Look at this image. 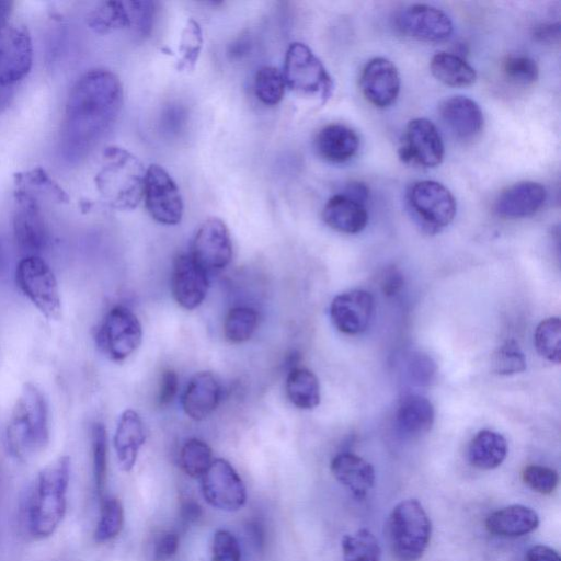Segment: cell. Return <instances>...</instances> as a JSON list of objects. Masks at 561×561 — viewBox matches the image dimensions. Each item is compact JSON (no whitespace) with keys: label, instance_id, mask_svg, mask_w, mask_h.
I'll list each match as a JSON object with an SVG mask.
<instances>
[{"label":"cell","instance_id":"obj_2","mask_svg":"<svg viewBox=\"0 0 561 561\" xmlns=\"http://www.w3.org/2000/svg\"><path fill=\"white\" fill-rule=\"evenodd\" d=\"M70 481V458L60 456L35 477L22 504L23 526L33 539L51 536L67 511V490Z\"/></svg>","mask_w":561,"mask_h":561},{"label":"cell","instance_id":"obj_38","mask_svg":"<svg viewBox=\"0 0 561 561\" xmlns=\"http://www.w3.org/2000/svg\"><path fill=\"white\" fill-rule=\"evenodd\" d=\"M283 72L273 66L261 67L254 77V92L265 105L278 104L285 93Z\"/></svg>","mask_w":561,"mask_h":561},{"label":"cell","instance_id":"obj_54","mask_svg":"<svg viewBox=\"0 0 561 561\" xmlns=\"http://www.w3.org/2000/svg\"><path fill=\"white\" fill-rule=\"evenodd\" d=\"M342 193L363 204L366 203L369 196L368 187L362 182H351Z\"/></svg>","mask_w":561,"mask_h":561},{"label":"cell","instance_id":"obj_5","mask_svg":"<svg viewBox=\"0 0 561 561\" xmlns=\"http://www.w3.org/2000/svg\"><path fill=\"white\" fill-rule=\"evenodd\" d=\"M431 534V519L415 499L399 502L385 525L387 543L397 561H419L428 547Z\"/></svg>","mask_w":561,"mask_h":561},{"label":"cell","instance_id":"obj_52","mask_svg":"<svg viewBox=\"0 0 561 561\" xmlns=\"http://www.w3.org/2000/svg\"><path fill=\"white\" fill-rule=\"evenodd\" d=\"M560 25L559 23L541 24L535 27L534 36L537 41L542 43H554L559 39Z\"/></svg>","mask_w":561,"mask_h":561},{"label":"cell","instance_id":"obj_36","mask_svg":"<svg viewBox=\"0 0 561 561\" xmlns=\"http://www.w3.org/2000/svg\"><path fill=\"white\" fill-rule=\"evenodd\" d=\"M537 352L549 362L559 364L561 360V321L558 317L542 320L534 333Z\"/></svg>","mask_w":561,"mask_h":561},{"label":"cell","instance_id":"obj_17","mask_svg":"<svg viewBox=\"0 0 561 561\" xmlns=\"http://www.w3.org/2000/svg\"><path fill=\"white\" fill-rule=\"evenodd\" d=\"M374 309L375 301L370 293L352 289L333 298L330 305V318L340 332L355 335L368 328Z\"/></svg>","mask_w":561,"mask_h":561},{"label":"cell","instance_id":"obj_45","mask_svg":"<svg viewBox=\"0 0 561 561\" xmlns=\"http://www.w3.org/2000/svg\"><path fill=\"white\" fill-rule=\"evenodd\" d=\"M126 5L130 18V28L140 36L148 35L154 21V2L127 1Z\"/></svg>","mask_w":561,"mask_h":561},{"label":"cell","instance_id":"obj_49","mask_svg":"<svg viewBox=\"0 0 561 561\" xmlns=\"http://www.w3.org/2000/svg\"><path fill=\"white\" fill-rule=\"evenodd\" d=\"M411 376L420 383L431 380L433 373V363L428 357L416 355L410 360L409 367Z\"/></svg>","mask_w":561,"mask_h":561},{"label":"cell","instance_id":"obj_21","mask_svg":"<svg viewBox=\"0 0 561 561\" xmlns=\"http://www.w3.org/2000/svg\"><path fill=\"white\" fill-rule=\"evenodd\" d=\"M220 397L221 388L216 376L199 371L191 378L183 393L182 408L190 419L202 421L217 409Z\"/></svg>","mask_w":561,"mask_h":561},{"label":"cell","instance_id":"obj_20","mask_svg":"<svg viewBox=\"0 0 561 561\" xmlns=\"http://www.w3.org/2000/svg\"><path fill=\"white\" fill-rule=\"evenodd\" d=\"M546 199L547 191L540 183L523 181L502 191L493 208L499 217L518 219L536 214Z\"/></svg>","mask_w":561,"mask_h":561},{"label":"cell","instance_id":"obj_37","mask_svg":"<svg viewBox=\"0 0 561 561\" xmlns=\"http://www.w3.org/2000/svg\"><path fill=\"white\" fill-rule=\"evenodd\" d=\"M213 462L211 448L198 438L184 443L180 453V465L183 471L192 478H202Z\"/></svg>","mask_w":561,"mask_h":561},{"label":"cell","instance_id":"obj_13","mask_svg":"<svg viewBox=\"0 0 561 561\" xmlns=\"http://www.w3.org/2000/svg\"><path fill=\"white\" fill-rule=\"evenodd\" d=\"M202 493L208 504L226 512L240 510L247 501V491L241 478L222 458L213 460L203 474Z\"/></svg>","mask_w":561,"mask_h":561},{"label":"cell","instance_id":"obj_19","mask_svg":"<svg viewBox=\"0 0 561 561\" xmlns=\"http://www.w3.org/2000/svg\"><path fill=\"white\" fill-rule=\"evenodd\" d=\"M400 84L397 67L383 57H375L367 61L359 77L364 98L380 108L391 105L397 100Z\"/></svg>","mask_w":561,"mask_h":561},{"label":"cell","instance_id":"obj_39","mask_svg":"<svg viewBox=\"0 0 561 561\" xmlns=\"http://www.w3.org/2000/svg\"><path fill=\"white\" fill-rule=\"evenodd\" d=\"M124 525V510L118 499L101 500L100 518L94 531V540L99 543L114 539Z\"/></svg>","mask_w":561,"mask_h":561},{"label":"cell","instance_id":"obj_51","mask_svg":"<svg viewBox=\"0 0 561 561\" xmlns=\"http://www.w3.org/2000/svg\"><path fill=\"white\" fill-rule=\"evenodd\" d=\"M524 561H561L558 552L546 546V545H536L530 547L526 554Z\"/></svg>","mask_w":561,"mask_h":561},{"label":"cell","instance_id":"obj_1","mask_svg":"<svg viewBox=\"0 0 561 561\" xmlns=\"http://www.w3.org/2000/svg\"><path fill=\"white\" fill-rule=\"evenodd\" d=\"M123 85L111 70L94 68L70 89L60 124L58 151L68 165L81 163L115 124L123 106Z\"/></svg>","mask_w":561,"mask_h":561},{"label":"cell","instance_id":"obj_15","mask_svg":"<svg viewBox=\"0 0 561 561\" xmlns=\"http://www.w3.org/2000/svg\"><path fill=\"white\" fill-rule=\"evenodd\" d=\"M399 157L405 163L424 168L438 165L444 158V144L436 126L426 118L410 121L399 146Z\"/></svg>","mask_w":561,"mask_h":561},{"label":"cell","instance_id":"obj_27","mask_svg":"<svg viewBox=\"0 0 561 561\" xmlns=\"http://www.w3.org/2000/svg\"><path fill=\"white\" fill-rule=\"evenodd\" d=\"M539 525L536 511L513 504L494 511L485 519L486 530L500 537H520L534 531Z\"/></svg>","mask_w":561,"mask_h":561},{"label":"cell","instance_id":"obj_6","mask_svg":"<svg viewBox=\"0 0 561 561\" xmlns=\"http://www.w3.org/2000/svg\"><path fill=\"white\" fill-rule=\"evenodd\" d=\"M12 14L13 2L0 0V93H10L33 66L31 35Z\"/></svg>","mask_w":561,"mask_h":561},{"label":"cell","instance_id":"obj_8","mask_svg":"<svg viewBox=\"0 0 561 561\" xmlns=\"http://www.w3.org/2000/svg\"><path fill=\"white\" fill-rule=\"evenodd\" d=\"M283 76L286 85L304 95L330 98L333 82L321 60L304 43H291L285 54Z\"/></svg>","mask_w":561,"mask_h":561},{"label":"cell","instance_id":"obj_35","mask_svg":"<svg viewBox=\"0 0 561 561\" xmlns=\"http://www.w3.org/2000/svg\"><path fill=\"white\" fill-rule=\"evenodd\" d=\"M90 436L94 485L102 500L107 479V435L104 424L93 423Z\"/></svg>","mask_w":561,"mask_h":561},{"label":"cell","instance_id":"obj_24","mask_svg":"<svg viewBox=\"0 0 561 561\" xmlns=\"http://www.w3.org/2000/svg\"><path fill=\"white\" fill-rule=\"evenodd\" d=\"M145 440V427L140 415L131 409L125 410L119 416L113 439L122 470L128 472L134 468Z\"/></svg>","mask_w":561,"mask_h":561},{"label":"cell","instance_id":"obj_47","mask_svg":"<svg viewBox=\"0 0 561 561\" xmlns=\"http://www.w3.org/2000/svg\"><path fill=\"white\" fill-rule=\"evenodd\" d=\"M179 548V535L173 531H162L153 543V560L165 561L172 558Z\"/></svg>","mask_w":561,"mask_h":561},{"label":"cell","instance_id":"obj_30","mask_svg":"<svg viewBox=\"0 0 561 561\" xmlns=\"http://www.w3.org/2000/svg\"><path fill=\"white\" fill-rule=\"evenodd\" d=\"M433 76L449 87H468L477 78L476 70L462 57L451 53L435 54L430 62Z\"/></svg>","mask_w":561,"mask_h":561},{"label":"cell","instance_id":"obj_25","mask_svg":"<svg viewBox=\"0 0 561 561\" xmlns=\"http://www.w3.org/2000/svg\"><path fill=\"white\" fill-rule=\"evenodd\" d=\"M324 222L332 229L355 234L367 225L368 213L365 204L341 193L333 195L322 210Z\"/></svg>","mask_w":561,"mask_h":561},{"label":"cell","instance_id":"obj_12","mask_svg":"<svg viewBox=\"0 0 561 561\" xmlns=\"http://www.w3.org/2000/svg\"><path fill=\"white\" fill-rule=\"evenodd\" d=\"M142 198L149 215L162 225H178L184 211L180 190L171 175L160 165L146 169Z\"/></svg>","mask_w":561,"mask_h":561},{"label":"cell","instance_id":"obj_32","mask_svg":"<svg viewBox=\"0 0 561 561\" xmlns=\"http://www.w3.org/2000/svg\"><path fill=\"white\" fill-rule=\"evenodd\" d=\"M87 24L99 34H106L121 28H130V18L126 2H101L88 14Z\"/></svg>","mask_w":561,"mask_h":561},{"label":"cell","instance_id":"obj_3","mask_svg":"<svg viewBox=\"0 0 561 561\" xmlns=\"http://www.w3.org/2000/svg\"><path fill=\"white\" fill-rule=\"evenodd\" d=\"M50 438L49 410L44 393L31 382L23 386L5 430L10 454L27 461L46 449Z\"/></svg>","mask_w":561,"mask_h":561},{"label":"cell","instance_id":"obj_26","mask_svg":"<svg viewBox=\"0 0 561 561\" xmlns=\"http://www.w3.org/2000/svg\"><path fill=\"white\" fill-rule=\"evenodd\" d=\"M314 147L318 154L325 161L343 163L356 154L359 148V138L346 125L329 124L318 131Z\"/></svg>","mask_w":561,"mask_h":561},{"label":"cell","instance_id":"obj_10","mask_svg":"<svg viewBox=\"0 0 561 561\" xmlns=\"http://www.w3.org/2000/svg\"><path fill=\"white\" fill-rule=\"evenodd\" d=\"M12 227L23 256H42L49 243V229L36 197L24 187L13 194Z\"/></svg>","mask_w":561,"mask_h":561},{"label":"cell","instance_id":"obj_53","mask_svg":"<svg viewBox=\"0 0 561 561\" xmlns=\"http://www.w3.org/2000/svg\"><path fill=\"white\" fill-rule=\"evenodd\" d=\"M402 285V275L396 270L386 272V275L382 277L381 287L385 295H394Z\"/></svg>","mask_w":561,"mask_h":561},{"label":"cell","instance_id":"obj_16","mask_svg":"<svg viewBox=\"0 0 561 561\" xmlns=\"http://www.w3.org/2000/svg\"><path fill=\"white\" fill-rule=\"evenodd\" d=\"M396 25L405 36L424 42H440L453 33V22L444 11L421 3L403 8L396 16Z\"/></svg>","mask_w":561,"mask_h":561},{"label":"cell","instance_id":"obj_55","mask_svg":"<svg viewBox=\"0 0 561 561\" xmlns=\"http://www.w3.org/2000/svg\"><path fill=\"white\" fill-rule=\"evenodd\" d=\"M3 266V257H2V253H1V249H0V271Z\"/></svg>","mask_w":561,"mask_h":561},{"label":"cell","instance_id":"obj_9","mask_svg":"<svg viewBox=\"0 0 561 561\" xmlns=\"http://www.w3.org/2000/svg\"><path fill=\"white\" fill-rule=\"evenodd\" d=\"M412 215L427 233L447 227L456 215V201L443 184L422 180L413 183L407 194Z\"/></svg>","mask_w":561,"mask_h":561},{"label":"cell","instance_id":"obj_48","mask_svg":"<svg viewBox=\"0 0 561 561\" xmlns=\"http://www.w3.org/2000/svg\"><path fill=\"white\" fill-rule=\"evenodd\" d=\"M179 388L178 374L172 369H165L161 374L157 401L160 407H165L172 402Z\"/></svg>","mask_w":561,"mask_h":561},{"label":"cell","instance_id":"obj_22","mask_svg":"<svg viewBox=\"0 0 561 561\" xmlns=\"http://www.w3.org/2000/svg\"><path fill=\"white\" fill-rule=\"evenodd\" d=\"M440 117L453 134L462 140L479 135L483 127L480 106L470 98L455 95L446 99L439 107Z\"/></svg>","mask_w":561,"mask_h":561},{"label":"cell","instance_id":"obj_34","mask_svg":"<svg viewBox=\"0 0 561 561\" xmlns=\"http://www.w3.org/2000/svg\"><path fill=\"white\" fill-rule=\"evenodd\" d=\"M344 561H381V549L374 534L362 528L342 538Z\"/></svg>","mask_w":561,"mask_h":561},{"label":"cell","instance_id":"obj_4","mask_svg":"<svg viewBox=\"0 0 561 561\" xmlns=\"http://www.w3.org/2000/svg\"><path fill=\"white\" fill-rule=\"evenodd\" d=\"M146 169L128 150L110 146L102 154L95 185L106 203L118 210L134 209L142 198Z\"/></svg>","mask_w":561,"mask_h":561},{"label":"cell","instance_id":"obj_7","mask_svg":"<svg viewBox=\"0 0 561 561\" xmlns=\"http://www.w3.org/2000/svg\"><path fill=\"white\" fill-rule=\"evenodd\" d=\"M16 285L33 306L48 320L61 314L57 278L42 256H23L15 270Z\"/></svg>","mask_w":561,"mask_h":561},{"label":"cell","instance_id":"obj_46","mask_svg":"<svg viewBox=\"0 0 561 561\" xmlns=\"http://www.w3.org/2000/svg\"><path fill=\"white\" fill-rule=\"evenodd\" d=\"M210 561H241L238 540L227 530L215 533L211 545Z\"/></svg>","mask_w":561,"mask_h":561},{"label":"cell","instance_id":"obj_50","mask_svg":"<svg viewBox=\"0 0 561 561\" xmlns=\"http://www.w3.org/2000/svg\"><path fill=\"white\" fill-rule=\"evenodd\" d=\"M202 516V507L193 499H185L181 502L179 510L180 523L184 527L196 523Z\"/></svg>","mask_w":561,"mask_h":561},{"label":"cell","instance_id":"obj_11","mask_svg":"<svg viewBox=\"0 0 561 561\" xmlns=\"http://www.w3.org/2000/svg\"><path fill=\"white\" fill-rule=\"evenodd\" d=\"M142 328L127 307L115 306L103 318L95 341L99 350L113 362H123L140 345Z\"/></svg>","mask_w":561,"mask_h":561},{"label":"cell","instance_id":"obj_43","mask_svg":"<svg viewBox=\"0 0 561 561\" xmlns=\"http://www.w3.org/2000/svg\"><path fill=\"white\" fill-rule=\"evenodd\" d=\"M504 77L518 85L533 84L539 75L536 61L526 55H508L501 65Z\"/></svg>","mask_w":561,"mask_h":561},{"label":"cell","instance_id":"obj_31","mask_svg":"<svg viewBox=\"0 0 561 561\" xmlns=\"http://www.w3.org/2000/svg\"><path fill=\"white\" fill-rule=\"evenodd\" d=\"M286 396L297 408L310 410L320 403V385L317 376L306 367H293L286 378Z\"/></svg>","mask_w":561,"mask_h":561},{"label":"cell","instance_id":"obj_28","mask_svg":"<svg viewBox=\"0 0 561 561\" xmlns=\"http://www.w3.org/2000/svg\"><path fill=\"white\" fill-rule=\"evenodd\" d=\"M435 412L428 399L420 394L405 397L396 414L397 427L408 437L426 434L433 426Z\"/></svg>","mask_w":561,"mask_h":561},{"label":"cell","instance_id":"obj_44","mask_svg":"<svg viewBox=\"0 0 561 561\" xmlns=\"http://www.w3.org/2000/svg\"><path fill=\"white\" fill-rule=\"evenodd\" d=\"M524 483L540 494H551L558 486V472L549 467L528 465L522 471Z\"/></svg>","mask_w":561,"mask_h":561},{"label":"cell","instance_id":"obj_29","mask_svg":"<svg viewBox=\"0 0 561 561\" xmlns=\"http://www.w3.org/2000/svg\"><path fill=\"white\" fill-rule=\"evenodd\" d=\"M507 455V443L503 435L490 430L476 434L468 447V460L471 466L491 470L497 468Z\"/></svg>","mask_w":561,"mask_h":561},{"label":"cell","instance_id":"obj_18","mask_svg":"<svg viewBox=\"0 0 561 561\" xmlns=\"http://www.w3.org/2000/svg\"><path fill=\"white\" fill-rule=\"evenodd\" d=\"M207 274L190 254H179L174 259L171 293L179 306L194 310L202 305L209 286Z\"/></svg>","mask_w":561,"mask_h":561},{"label":"cell","instance_id":"obj_41","mask_svg":"<svg viewBox=\"0 0 561 561\" xmlns=\"http://www.w3.org/2000/svg\"><path fill=\"white\" fill-rule=\"evenodd\" d=\"M14 183L16 187L37 188L47 192L61 203L69 201L68 194L42 167L16 173Z\"/></svg>","mask_w":561,"mask_h":561},{"label":"cell","instance_id":"obj_23","mask_svg":"<svg viewBox=\"0 0 561 561\" xmlns=\"http://www.w3.org/2000/svg\"><path fill=\"white\" fill-rule=\"evenodd\" d=\"M330 469L333 477L357 499H364L375 484L374 467L356 454H336Z\"/></svg>","mask_w":561,"mask_h":561},{"label":"cell","instance_id":"obj_40","mask_svg":"<svg viewBox=\"0 0 561 561\" xmlns=\"http://www.w3.org/2000/svg\"><path fill=\"white\" fill-rule=\"evenodd\" d=\"M491 366L497 375H515L526 369V357L515 340H507L492 354Z\"/></svg>","mask_w":561,"mask_h":561},{"label":"cell","instance_id":"obj_42","mask_svg":"<svg viewBox=\"0 0 561 561\" xmlns=\"http://www.w3.org/2000/svg\"><path fill=\"white\" fill-rule=\"evenodd\" d=\"M203 46L202 30L197 22L188 20L184 26L179 45L181 57L178 62L179 70L193 69L197 62Z\"/></svg>","mask_w":561,"mask_h":561},{"label":"cell","instance_id":"obj_33","mask_svg":"<svg viewBox=\"0 0 561 561\" xmlns=\"http://www.w3.org/2000/svg\"><path fill=\"white\" fill-rule=\"evenodd\" d=\"M259 324V314L250 307H234L225 317L222 331L225 339L240 344L251 339Z\"/></svg>","mask_w":561,"mask_h":561},{"label":"cell","instance_id":"obj_14","mask_svg":"<svg viewBox=\"0 0 561 561\" xmlns=\"http://www.w3.org/2000/svg\"><path fill=\"white\" fill-rule=\"evenodd\" d=\"M190 255L207 273L225 268L232 259V241L227 225L216 217L197 228Z\"/></svg>","mask_w":561,"mask_h":561}]
</instances>
